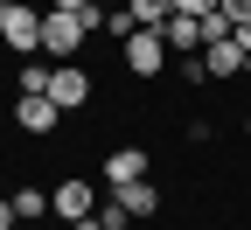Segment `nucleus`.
Returning <instances> with one entry per match:
<instances>
[{
	"label": "nucleus",
	"instance_id": "f257e3e1",
	"mask_svg": "<svg viewBox=\"0 0 251 230\" xmlns=\"http://www.w3.org/2000/svg\"><path fill=\"white\" fill-rule=\"evenodd\" d=\"M42 14L49 7H35V0H0V42L14 56H35L42 49Z\"/></svg>",
	"mask_w": 251,
	"mask_h": 230
},
{
	"label": "nucleus",
	"instance_id": "f03ea898",
	"mask_svg": "<svg viewBox=\"0 0 251 230\" xmlns=\"http://www.w3.org/2000/svg\"><path fill=\"white\" fill-rule=\"evenodd\" d=\"M168 56H175V49H168L161 28H133V35H126V70H133V77H161Z\"/></svg>",
	"mask_w": 251,
	"mask_h": 230
},
{
	"label": "nucleus",
	"instance_id": "7ed1b4c3",
	"mask_svg": "<svg viewBox=\"0 0 251 230\" xmlns=\"http://www.w3.org/2000/svg\"><path fill=\"white\" fill-rule=\"evenodd\" d=\"M91 209H98V188H91L84 175H70V181H56V188H49V216L77 223V216H91Z\"/></svg>",
	"mask_w": 251,
	"mask_h": 230
},
{
	"label": "nucleus",
	"instance_id": "20e7f679",
	"mask_svg": "<svg viewBox=\"0 0 251 230\" xmlns=\"http://www.w3.org/2000/svg\"><path fill=\"white\" fill-rule=\"evenodd\" d=\"M42 49H49L56 63H70V56L84 49V21H77V14H56V7H49V14H42Z\"/></svg>",
	"mask_w": 251,
	"mask_h": 230
},
{
	"label": "nucleus",
	"instance_id": "39448f33",
	"mask_svg": "<svg viewBox=\"0 0 251 230\" xmlns=\"http://www.w3.org/2000/svg\"><path fill=\"white\" fill-rule=\"evenodd\" d=\"M98 175H105L112 188H126V181H147V175H153V160H147V147H112Z\"/></svg>",
	"mask_w": 251,
	"mask_h": 230
},
{
	"label": "nucleus",
	"instance_id": "423d86ee",
	"mask_svg": "<svg viewBox=\"0 0 251 230\" xmlns=\"http://www.w3.org/2000/svg\"><path fill=\"white\" fill-rule=\"evenodd\" d=\"M49 98L63 112H77V105H91V77L77 70V63H56V77H49Z\"/></svg>",
	"mask_w": 251,
	"mask_h": 230
},
{
	"label": "nucleus",
	"instance_id": "0eeeda50",
	"mask_svg": "<svg viewBox=\"0 0 251 230\" xmlns=\"http://www.w3.org/2000/svg\"><path fill=\"white\" fill-rule=\"evenodd\" d=\"M56 119H63L56 98H21V105H14V126H21V133H56Z\"/></svg>",
	"mask_w": 251,
	"mask_h": 230
},
{
	"label": "nucleus",
	"instance_id": "6e6552de",
	"mask_svg": "<svg viewBox=\"0 0 251 230\" xmlns=\"http://www.w3.org/2000/svg\"><path fill=\"white\" fill-rule=\"evenodd\" d=\"M202 63H209V77H244V70H251V56L237 49V35L209 42V49H202Z\"/></svg>",
	"mask_w": 251,
	"mask_h": 230
},
{
	"label": "nucleus",
	"instance_id": "1a4fd4ad",
	"mask_svg": "<svg viewBox=\"0 0 251 230\" xmlns=\"http://www.w3.org/2000/svg\"><path fill=\"white\" fill-rule=\"evenodd\" d=\"M112 195H119V203H126V216H133V223H140V216H153V209H161V188H153V175H147V181H126V188H112Z\"/></svg>",
	"mask_w": 251,
	"mask_h": 230
},
{
	"label": "nucleus",
	"instance_id": "9d476101",
	"mask_svg": "<svg viewBox=\"0 0 251 230\" xmlns=\"http://www.w3.org/2000/svg\"><path fill=\"white\" fill-rule=\"evenodd\" d=\"M161 35H168V49H175V56H196V49H202V21H196V14H168Z\"/></svg>",
	"mask_w": 251,
	"mask_h": 230
},
{
	"label": "nucleus",
	"instance_id": "9b49d317",
	"mask_svg": "<svg viewBox=\"0 0 251 230\" xmlns=\"http://www.w3.org/2000/svg\"><path fill=\"white\" fill-rule=\"evenodd\" d=\"M14 216H21V223H42V216H49V195H42L35 181H28V188H14Z\"/></svg>",
	"mask_w": 251,
	"mask_h": 230
},
{
	"label": "nucleus",
	"instance_id": "f8f14e48",
	"mask_svg": "<svg viewBox=\"0 0 251 230\" xmlns=\"http://www.w3.org/2000/svg\"><path fill=\"white\" fill-rule=\"evenodd\" d=\"M49 77H56V63H21V98H49Z\"/></svg>",
	"mask_w": 251,
	"mask_h": 230
},
{
	"label": "nucleus",
	"instance_id": "ddd939ff",
	"mask_svg": "<svg viewBox=\"0 0 251 230\" xmlns=\"http://www.w3.org/2000/svg\"><path fill=\"white\" fill-rule=\"evenodd\" d=\"M168 14H175V0H133V21L140 28H168Z\"/></svg>",
	"mask_w": 251,
	"mask_h": 230
},
{
	"label": "nucleus",
	"instance_id": "4468645a",
	"mask_svg": "<svg viewBox=\"0 0 251 230\" xmlns=\"http://www.w3.org/2000/svg\"><path fill=\"white\" fill-rule=\"evenodd\" d=\"M133 28H140V21H133V7H119V14H105V35H112V42H126V35H133Z\"/></svg>",
	"mask_w": 251,
	"mask_h": 230
},
{
	"label": "nucleus",
	"instance_id": "2eb2a0df",
	"mask_svg": "<svg viewBox=\"0 0 251 230\" xmlns=\"http://www.w3.org/2000/svg\"><path fill=\"white\" fill-rule=\"evenodd\" d=\"M175 14H196L202 21V14H216V0H175Z\"/></svg>",
	"mask_w": 251,
	"mask_h": 230
},
{
	"label": "nucleus",
	"instance_id": "dca6fc26",
	"mask_svg": "<svg viewBox=\"0 0 251 230\" xmlns=\"http://www.w3.org/2000/svg\"><path fill=\"white\" fill-rule=\"evenodd\" d=\"M216 7L230 14V28H237V21H251V0H216Z\"/></svg>",
	"mask_w": 251,
	"mask_h": 230
},
{
	"label": "nucleus",
	"instance_id": "f3484780",
	"mask_svg": "<svg viewBox=\"0 0 251 230\" xmlns=\"http://www.w3.org/2000/svg\"><path fill=\"white\" fill-rule=\"evenodd\" d=\"M0 230H21V216H14V195H0Z\"/></svg>",
	"mask_w": 251,
	"mask_h": 230
},
{
	"label": "nucleus",
	"instance_id": "a211bd4d",
	"mask_svg": "<svg viewBox=\"0 0 251 230\" xmlns=\"http://www.w3.org/2000/svg\"><path fill=\"white\" fill-rule=\"evenodd\" d=\"M49 7H56V14H84L91 0H49Z\"/></svg>",
	"mask_w": 251,
	"mask_h": 230
},
{
	"label": "nucleus",
	"instance_id": "6ab92c4d",
	"mask_svg": "<svg viewBox=\"0 0 251 230\" xmlns=\"http://www.w3.org/2000/svg\"><path fill=\"white\" fill-rule=\"evenodd\" d=\"M244 133H251V119H244Z\"/></svg>",
	"mask_w": 251,
	"mask_h": 230
},
{
	"label": "nucleus",
	"instance_id": "aec40b11",
	"mask_svg": "<svg viewBox=\"0 0 251 230\" xmlns=\"http://www.w3.org/2000/svg\"><path fill=\"white\" fill-rule=\"evenodd\" d=\"M21 230H35V223H21Z\"/></svg>",
	"mask_w": 251,
	"mask_h": 230
}]
</instances>
